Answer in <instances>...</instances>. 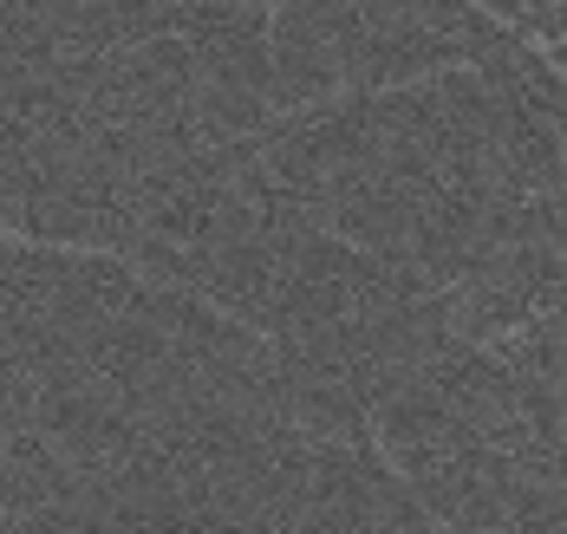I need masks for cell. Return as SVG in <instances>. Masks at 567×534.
<instances>
[{
  "label": "cell",
  "mask_w": 567,
  "mask_h": 534,
  "mask_svg": "<svg viewBox=\"0 0 567 534\" xmlns=\"http://www.w3.org/2000/svg\"><path fill=\"white\" fill-rule=\"evenodd\" d=\"M542 53H548V60H555V65L567 72V40H542Z\"/></svg>",
  "instance_id": "obj_1"
}]
</instances>
